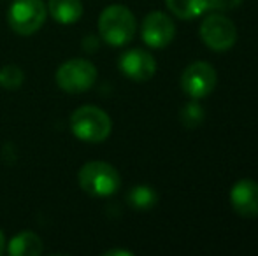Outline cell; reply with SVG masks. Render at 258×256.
I'll use <instances>...</instances> for the list:
<instances>
[{
	"mask_svg": "<svg viewBox=\"0 0 258 256\" xmlns=\"http://www.w3.org/2000/svg\"><path fill=\"white\" fill-rule=\"evenodd\" d=\"M42 249L41 237L34 232H21L7 242V253L11 256H39Z\"/></svg>",
	"mask_w": 258,
	"mask_h": 256,
	"instance_id": "12",
	"label": "cell"
},
{
	"mask_svg": "<svg viewBox=\"0 0 258 256\" xmlns=\"http://www.w3.org/2000/svg\"><path fill=\"white\" fill-rule=\"evenodd\" d=\"M104 256H132V251H126V249H109V251H105Z\"/></svg>",
	"mask_w": 258,
	"mask_h": 256,
	"instance_id": "19",
	"label": "cell"
},
{
	"mask_svg": "<svg viewBox=\"0 0 258 256\" xmlns=\"http://www.w3.org/2000/svg\"><path fill=\"white\" fill-rule=\"evenodd\" d=\"M216 70L207 62L190 63L181 74V88L190 99H204L216 88Z\"/></svg>",
	"mask_w": 258,
	"mask_h": 256,
	"instance_id": "7",
	"label": "cell"
},
{
	"mask_svg": "<svg viewBox=\"0 0 258 256\" xmlns=\"http://www.w3.org/2000/svg\"><path fill=\"white\" fill-rule=\"evenodd\" d=\"M230 205L241 218H258V183L241 179L230 190Z\"/></svg>",
	"mask_w": 258,
	"mask_h": 256,
	"instance_id": "10",
	"label": "cell"
},
{
	"mask_svg": "<svg viewBox=\"0 0 258 256\" xmlns=\"http://www.w3.org/2000/svg\"><path fill=\"white\" fill-rule=\"evenodd\" d=\"M209 2V9H214V11H230V9H235L242 4V0H207Z\"/></svg>",
	"mask_w": 258,
	"mask_h": 256,
	"instance_id": "17",
	"label": "cell"
},
{
	"mask_svg": "<svg viewBox=\"0 0 258 256\" xmlns=\"http://www.w3.org/2000/svg\"><path fill=\"white\" fill-rule=\"evenodd\" d=\"M202 118H204V111H202V107L197 102H190L183 109V113H181V121H183V125L186 128L197 127L202 121Z\"/></svg>",
	"mask_w": 258,
	"mask_h": 256,
	"instance_id": "16",
	"label": "cell"
},
{
	"mask_svg": "<svg viewBox=\"0 0 258 256\" xmlns=\"http://www.w3.org/2000/svg\"><path fill=\"white\" fill-rule=\"evenodd\" d=\"M78 181L81 190L90 197L105 198L111 197L121 186L119 172L107 161H88L79 168Z\"/></svg>",
	"mask_w": 258,
	"mask_h": 256,
	"instance_id": "2",
	"label": "cell"
},
{
	"mask_svg": "<svg viewBox=\"0 0 258 256\" xmlns=\"http://www.w3.org/2000/svg\"><path fill=\"white\" fill-rule=\"evenodd\" d=\"M111 118L109 114L95 106H81L72 113L71 130L83 142L99 144L111 135Z\"/></svg>",
	"mask_w": 258,
	"mask_h": 256,
	"instance_id": "3",
	"label": "cell"
},
{
	"mask_svg": "<svg viewBox=\"0 0 258 256\" xmlns=\"http://www.w3.org/2000/svg\"><path fill=\"white\" fill-rule=\"evenodd\" d=\"M201 39L213 51H228L237 41V27L225 14H209L201 23Z\"/></svg>",
	"mask_w": 258,
	"mask_h": 256,
	"instance_id": "6",
	"label": "cell"
},
{
	"mask_svg": "<svg viewBox=\"0 0 258 256\" xmlns=\"http://www.w3.org/2000/svg\"><path fill=\"white\" fill-rule=\"evenodd\" d=\"M25 81V74L18 65H6V67L0 68V86L4 90H18L21 88Z\"/></svg>",
	"mask_w": 258,
	"mask_h": 256,
	"instance_id": "15",
	"label": "cell"
},
{
	"mask_svg": "<svg viewBox=\"0 0 258 256\" xmlns=\"http://www.w3.org/2000/svg\"><path fill=\"white\" fill-rule=\"evenodd\" d=\"M136 16L128 7L112 4L105 7L99 16V34L105 44L112 48L126 46L136 35Z\"/></svg>",
	"mask_w": 258,
	"mask_h": 256,
	"instance_id": "1",
	"label": "cell"
},
{
	"mask_svg": "<svg viewBox=\"0 0 258 256\" xmlns=\"http://www.w3.org/2000/svg\"><path fill=\"white\" fill-rule=\"evenodd\" d=\"M6 251V237H4V233L0 232V254Z\"/></svg>",
	"mask_w": 258,
	"mask_h": 256,
	"instance_id": "20",
	"label": "cell"
},
{
	"mask_svg": "<svg viewBox=\"0 0 258 256\" xmlns=\"http://www.w3.org/2000/svg\"><path fill=\"white\" fill-rule=\"evenodd\" d=\"M118 67L125 77L137 82L150 81L156 72V62L153 55L148 53L146 49H139V48L128 49V51L123 53L119 56Z\"/></svg>",
	"mask_w": 258,
	"mask_h": 256,
	"instance_id": "9",
	"label": "cell"
},
{
	"mask_svg": "<svg viewBox=\"0 0 258 256\" xmlns=\"http://www.w3.org/2000/svg\"><path fill=\"white\" fill-rule=\"evenodd\" d=\"M141 35H143V41L146 46L162 49L174 41L176 25L169 14L162 13V11H153L144 18Z\"/></svg>",
	"mask_w": 258,
	"mask_h": 256,
	"instance_id": "8",
	"label": "cell"
},
{
	"mask_svg": "<svg viewBox=\"0 0 258 256\" xmlns=\"http://www.w3.org/2000/svg\"><path fill=\"white\" fill-rule=\"evenodd\" d=\"M48 11L56 23L72 25L81 20L85 9L81 0H48Z\"/></svg>",
	"mask_w": 258,
	"mask_h": 256,
	"instance_id": "11",
	"label": "cell"
},
{
	"mask_svg": "<svg viewBox=\"0 0 258 256\" xmlns=\"http://www.w3.org/2000/svg\"><path fill=\"white\" fill-rule=\"evenodd\" d=\"M169 11L179 20H194L209 9L207 0H165Z\"/></svg>",
	"mask_w": 258,
	"mask_h": 256,
	"instance_id": "13",
	"label": "cell"
},
{
	"mask_svg": "<svg viewBox=\"0 0 258 256\" xmlns=\"http://www.w3.org/2000/svg\"><path fill=\"white\" fill-rule=\"evenodd\" d=\"M156 200H158V195L148 185H137L126 193V202L134 209H139V211L151 209L156 204Z\"/></svg>",
	"mask_w": 258,
	"mask_h": 256,
	"instance_id": "14",
	"label": "cell"
},
{
	"mask_svg": "<svg viewBox=\"0 0 258 256\" xmlns=\"http://www.w3.org/2000/svg\"><path fill=\"white\" fill-rule=\"evenodd\" d=\"M48 9L42 0H14L7 11V21L18 35H34L42 28Z\"/></svg>",
	"mask_w": 258,
	"mask_h": 256,
	"instance_id": "5",
	"label": "cell"
},
{
	"mask_svg": "<svg viewBox=\"0 0 258 256\" xmlns=\"http://www.w3.org/2000/svg\"><path fill=\"white\" fill-rule=\"evenodd\" d=\"M54 79H56L58 88H61L65 93L79 95V93L88 92L95 84L97 67L90 60L72 58L58 67Z\"/></svg>",
	"mask_w": 258,
	"mask_h": 256,
	"instance_id": "4",
	"label": "cell"
},
{
	"mask_svg": "<svg viewBox=\"0 0 258 256\" xmlns=\"http://www.w3.org/2000/svg\"><path fill=\"white\" fill-rule=\"evenodd\" d=\"M83 49H85L86 53H95L97 49H99V46H100V42H99V39L95 37V35H86L85 39H83Z\"/></svg>",
	"mask_w": 258,
	"mask_h": 256,
	"instance_id": "18",
	"label": "cell"
}]
</instances>
